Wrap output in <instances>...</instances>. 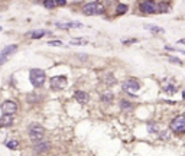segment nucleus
<instances>
[{
  "label": "nucleus",
  "mask_w": 185,
  "mask_h": 156,
  "mask_svg": "<svg viewBox=\"0 0 185 156\" xmlns=\"http://www.w3.org/2000/svg\"><path fill=\"white\" fill-rule=\"evenodd\" d=\"M29 81L33 87L39 88L45 84L46 81V74L43 70H39V68H32L31 72H29Z\"/></svg>",
  "instance_id": "nucleus-1"
},
{
  "label": "nucleus",
  "mask_w": 185,
  "mask_h": 156,
  "mask_svg": "<svg viewBox=\"0 0 185 156\" xmlns=\"http://www.w3.org/2000/svg\"><path fill=\"white\" fill-rule=\"evenodd\" d=\"M83 13L87 16H94V15H103L104 13V6L101 3L92 2V3H87L83 7Z\"/></svg>",
  "instance_id": "nucleus-2"
},
{
  "label": "nucleus",
  "mask_w": 185,
  "mask_h": 156,
  "mask_svg": "<svg viewBox=\"0 0 185 156\" xmlns=\"http://www.w3.org/2000/svg\"><path fill=\"white\" fill-rule=\"evenodd\" d=\"M169 127H171L172 131L178 133V135H181V133H185V116H182V114H181V116H176V117L171 121Z\"/></svg>",
  "instance_id": "nucleus-3"
},
{
  "label": "nucleus",
  "mask_w": 185,
  "mask_h": 156,
  "mask_svg": "<svg viewBox=\"0 0 185 156\" xmlns=\"http://www.w3.org/2000/svg\"><path fill=\"white\" fill-rule=\"evenodd\" d=\"M43 135H45V129H43L41 124H36V123L31 124V127H29V137H31L33 142L42 140V139H43Z\"/></svg>",
  "instance_id": "nucleus-4"
},
{
  "label": "nucleus",
  "mask_w": 185,
  "mask_h": 156,
  "mask_svg": "<svg viewBox=\"0 0 185 156\" xmlns=\"http://www.w3.org/2000/svg\"><path fill=\"white\" fill-rule=\"evenodd\" d=\"M49 84H51V88H52V90L59 91V90H64V88L67 87L68 80H67L65 75H55V77H52V78L49 80Z\"/></svg>",
  "instance_id": "nucleus-5"
},
{
  "label": "nucleus",
  "mask_w": 185,
  "mask_h": 156,
  "mask_svg": "<svg viewBox=\"0 0 185 156\" xmlns=\"http://www.w3.org/2000/svg\"><path fill=\"white\" fill-rule=\"evenodd\" d=\"M0 108H2V113L3 114H9V116H13L16 113L17 110V104L12 100H6L2 103V106H0Z\"/></svg>",
  "instance_id": "nucleus-6"
},
{
  "label": "nucleus",
  "mask_w": 185,
  "mask_h": 156,
  "mask_svg": "<svg viewBox=\"0 0 185 156\" xmlns=\"http://www.w3.org/2000/svg\"><path fill=\"white\" fill-rule=\"evenodd\" d=\"M139 7H140V10L143 13H148V15H153L158 12V5L155 2H152V0H145V2L140 3Z\"/></svg>",
  "instance_id": "nucleus-7"
},
{
  "label": "nucleus",
  "mask_w": 185,
  "mask_h": 156,
  "mask_svg": "<svg viewBox=\"0 0 185 156\" xmlns=\"http://www.w3.org/2000/svg\"><path fill=\"white\" fill-rule=\"evenodd\" d=\"M139 88H140V84H139L137 80L130 78V80H126V81L123 82V90H124L126 93H136Z\"/></svg>",
  "instance_id": "nucleus-8"
},
{
  "label": "nucleus",
  "mask_w": 185,
  "mask_h": 156,
  "mask_svg": "<svg viewBox=\"0 0 185 156\" xmlns=\"http://www.w3.org/2000/svg\"><path fill=\"white\" fill-rule=\"evenodd\" d=\"M33 149L39 153H45L51 149V143L49 142H45V140H36L33 143Z\"/></svg>",
  "instance_id": "nucleus-9"
},
{
  "label": "nucleus",
  "mask_w": 185,
  "mask_h": 156,
  "mask_svg": "<svg viewBox=\"0 0 185 156\" xmlns=\"http://www.w3.org/2000/svg\"><path fill=\"white\" fill-rule=\"evenodd\" d=\"M13 116H9V114H3L0 117V126L2 127H10L13 124Z\"/></svg>",
  "instance_id": "nucleus-10"
},
{
  "label": "nucleus",
  "mask_w": 185,
  "mask_h": 156,
  "mask_svg": "<svg viewBox=\"0 0 185 156\" xmlns=\"http://www.w3.org/2000/svg\"><path fill=\"white\" fill-rule=\"evenodd\" d=\"M75 98H77V101L78 103H81V104H84V103H87L88 101V94L87 93H84V91H81V90H78V91H75Z\"/></svg>",
  "instance_id": "nucleus-11"
},
{
  "label": "nucleus",
  "mask_w": 185,
  "mask_h": 156,
  "mask_svg": "<svg viewBox=\"0 0 185 156\" xmlns=\"http://www.w3.org/2000/svg\"><path fill=\"white\" fill-rule=\"evenodd\" d=\"M16 51H17V45H7V46H6L2 52H0V54H3L5 56H7V58H9V56H10L12 54H15Z\"/></svg>",
  "instance_id": "nucleus-12"
},
{
  "label": "nucleus",
  "mask_w": 185,
  "mask_h": 156,
  "mask_svg": "<svg viewBox=\"0 0 185 156\" xmlns=\"http://www.w3.org/2000/svg\"><path fill=\"white\" fill-rule=\"evenodd\" d=\"M49 32H46V31H33V32H31V38L32 39H41V38H43L45 35H48Z\"/></svg>",
  "instance_id": "nucleus-13"
},
{
  "label": "nucleus",
  "mask_w": 185,
  "mask_h": 156,
  "mask_svg": "<svg viewBox=\"0 0 185 156\" xmlns=\"http://www.w3.org/2000/svg\"><path fill=\"white\" fill-rule=\"evenodd\" d=\"M169 5L166 3V2H160L159 5H158V12H160V13H169Z\"/></svg>",
  "instance_id": "nucleus-14"
},
{
  "label": "nucleus",
  "mask_w": 185,
  "mask_h": 156,
  "mask_svg": "<svg viewBox=\"0 0 185 156\" xmlns=\"http://www.w3.org/2000/svg\"><path fill=\"white\" fill-rule=\"evenodd\" d=\"M69 43H71V45H75V46H84V45H87V43H88V40L83 39V38H77V39H73Z\"/></svg>",
  "instance_id": "nucleus-15"
},
{
  "label": "nucleus",
  "mask_w": 185,
  "mask_h": 156,
  "mask_svg": "<svg viewBox=\"0 0 185 156\" xmlns=\"http://www.w3.org/2000/svg\"><path fill=\"white\" fill-rule=\"evenodd\" d=\"M145 28L149 29V31H152L153 33H164L165 32L164 28H159V26H155V25H145Z\"/></svg>",
  "instance_id": "nucleus-16"
},
{
  "label": "nucleus",
  "mask_w": 185,
  "mask_h": 156,
  "mask_svg": "<svg viewBox=\"0 0 185 156\" xmlns=\"http://www.w3.org/2000/svg\"><path fill=\"white\" fill-rule=\"evenodd\" d=\"M6 147H9V149L15 150V149H17V147H19V142H17V140H9V142L6 143Z\"/></svg>",
  "instance_id": "nucleus-17"
},
{
  "label": "nucleus",
  "mask_w": 185,
  "mask_h": 156,
  "mask_svg": "<svg viewBox=\"0 0 185 156\" xmlns=\"http://www.w3.org/2000/svg\"><path fill=\"white\" fill-rule=\"evenodd\" d=\"M43 6L46 9H54L57 6V3H55V0H43Z\"/></svg>",
  "instance_id": "nucleus-18"
},
{
  "label": "nucleus",
  "mask_w": 185,
  "mask_h": 156,
  "mask_svg": "<svg viewBox=\"0 0 185 156\" xmlns=\"http://www.w3.org/2000/svg\"><path fill=\"white\" fill-rule=\"evenodd\" d=\"M127 9H129L127 5H122V3H120V5L117 6V10H116V12H117V15H124V13L127 12Z\"/></svg>",
  "instance_id": "nucleus-19"
},
{
  "label": "nucleus",
  "mask_w": 185,
  "mask_h": 156,
  "mask_svg": "<svg viewBox=\"0 0 185 156\" xmlns=\"http://www.w3.org/2000/svg\"><path fill=\"white\" fill-rule=\"evenodd\" d=\"M120 107H122V108H124V110H129V108H132V107H133V104H132V103H129V101H126V100H122V101H120Z\"/></svg>",
  "instance_id": "nucleus-20"
},
{
  "label": "nucleus",
  "mask_w": 185,
  "mask_h": 156,
  "mask_svg": "<svg viewBox=\"0 0 185 156\" xmlns=\"http://www.w3.org/2000/svg\"><path fill=\"white\" fill-rule=\"evenodd\" d=\"M48 45H49V46H64V43H62L61 40H49Z\"/></svg>",
  "instance_id": "nucleus-21"
},
{
  "label": "nucleus",
  "mask_w": 185,
  "mask_h": 156,
  "mask_svg": "<svg viewBox=\"0 0 185 156\" xmlns=\"http://www.w3.org/2000/svg\"><path fill=\"white\" fill-rule=\"evenodd\" d=\"M168 61L172 62V64H178V65H182V61L179 58H175V56H168Z\"/></svg>",
  "instance_id": "nucleus-22"
},
{
  "label": "nucleus",
  "mask_w": 185,
  "mask_h": 156,
  "mask_svg": "<svg viewBox=\"0 0 185 156\" xmlns=\"http://www.w3.org/2000/svg\"><path fill=\"white\" fill-rule=\"evenodd\" d=\"M165 91H166V93L174 94V93H176V88H175L174 85H166V87H165Z\"/></svg>",
  "instance_id": "nucleus-23"
},
{
  "label": "nucleus",
  "mask_w": 185,
  "mask_h": 156,
  "mask_svg": "<svg viewBox=\"0 0 185 156\" xmlns=\"http://www.w3.org/2000/svg\"><path fill=\"white\" fill-rule=\"evenodd\" d=\"M113 100V94H104L103 96V101H111Z\"/></svg>",
  "instance_id": "nucleus-24"
},
{
  "label": "nucleus",
  "mask_w": 185,
  "mask_h": 156,
  "mask_svg": "<svg viewBox=\"0 0 185 156\" xmlns=\"http://www.w3.org/2000/svg\"><path fill=\"white\" fill-rule=\"evenodd\" d=\"M55 3H57L58 6H65V3H67V0H55Z\"/></svg>",
  "instance_id": "nucleus-25"
},
{
  "label": "nucleus",
  "mask_w": 185,
  "mask_h": 156,
  "mask_svg": "<svg viewBox=\"0 0 185 156\" xmlns=\"http://www.w3.org/2000/svg\"><path fill=\"white\" fill-rule=\"evenodd\" d=\"M148 129H149V131H158V127H155L153 124H149Z\"/></svg>",
  "instance_id": "nucleus-26"
},
{
  "label": "nucleus",
  "mask_w": 185,
  "mask_h": 156,
  "mask_svg": "<svg viewBox=\"0 0 185 156\" xmlns=\"http://www.w3.org/2000/svg\"><path fill=\"white\" fill-rule=\"evenodd\" d=\"M182 98H184V101H185V90H184V93H182Z\"/></svg>",
  "instance_id": "nucleus-27"
}]
</instances>
